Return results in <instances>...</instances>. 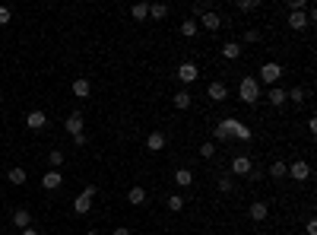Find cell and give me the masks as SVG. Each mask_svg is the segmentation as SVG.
I'll use <instances>...</instances> for the list:
<instances>
[{"instance_id": "1", "label": "cell", "mask_w": 317, "mask_h": 235, "mask_svg": "<svg viewBox=\"0 0 317 235\" xmlns=\"http://www.w3.org/2000/svg\"><path fill=\"white\" fill-rule=\"evenodd\" d=\"M238 95H241V102L254 105V102L260 99V83H257V76H244L241 86H238Z\"/></svg>"}, {"instance_id": "2", "label": "cell", "mask_w": 317, "mask_h": 235, "mask_svg": "<svg viewBox=\"0 0 317 235\" xmlns=\"http://www.w3.org/2000/svg\"><path fill=\"white\" fill-rule=\"evenodd\" d=\"M92 200H96V185H86V188H83V194L73 200V210L80 213V216H83V213H89V210H92Z\"/></svg>"}, {"instance_id": "3", "label": "cell", "mask_w": 317, "mask_h": 235, "mask_svg": "<svg viewBox=\"0 0 317 235\" xmlns=\"http://www.w3.org/2000/svg\"><path fill=\"white\" fill-rule=\"evenodd\" d=\"M235 127H238V121H235V118H222V121H219V127L212 130V143H225L228 137L235 134Z\"/></svg>"}, {"instance_id": "4", "label": "cell", "mask_w": 317, "mask_h": 235, "mask_svg": "<svg viewBox=\"0 0 317 235\" xmlns=\"http://www.w3.org/2000/svg\"><path fill=\"white\" fill-rule=\"evenodd\" d=\"M260 80L270 83V86H276V83L282 80V67L276 64V60H267V64L260 67Z\"/></svg>"}, {"instance_id": "5", "label": "cell", "mask_w": 317, "mask_h": 235, "mask_svg": "<svg viewBox=\"0 0 317 235\" xmlns=\"http://www.w3.org/2000/svg\"><path fill=\"white\" fill-rule=\"evenodd\" d=\"M197 76H200V70H197V64H194V60H184V64L178 67V80H181L184 86L197 83Z\"/></svg>"}, {"instance_id": "6", "label": "cell", "mask_w": 317, "mask_h": 235, "mask_svg": "<svg viewBox=\"0 0 317 235\" xmlns=\"http://www.w3.org/2000/svg\"><path fill=\"white\" fill-rule=\"evenodd\" d=\"M286 175H292L295 181H308V178H311V165H308L305 159H295L292 165H289V172H286Z\"/></svg>"}, {"instance_id": "7", "label": "cell", "mask_w": 317, "mask_h": 235, "mask_svg": "<svg viewBox=\"0 0 317 235\" xmlns=\"http://www.w3.org/2000/svg\"><path fill=\"white\" fill-rule=\"evenodd\" d=\"M207 95H210L212 102H225V99H228V86L222 83V80H212V83L207 86Z\"/></svg>"}, {"instance_id": "8", "label": "cell", "mask_w": 317, "mask_h": 235, "mask_svg": "<svg viewBox=\"0 0 317 235\" xmlns=\"http://www.w3.org/2000/svg\"><path fill=\"white\" fill-rule=\"evenodd\" d=\"M165 143H168V137L162 134V130H152V134L146 137V150L149 153H162V150H165Z\"/></svg>"}, {"instance_id": "9", "label": "cell", "mask_w": 317, "mask_h": 235, "mask_svg": "<svg viewBox=\"0 0 317 235\" xmlns=\"http://www.w3.org/2000/svg\"><path fill=\"white\" fill-rule=\"evenodd\" d=\"M171 105H175L178 111H187V108H191V105H194V95H191V92H187V89H178L175 95H171Z\"/></svg>"}, {"instance_id": "10", "label": "cell", "mask_w": 317, "mask_h": 235, "mask_svg": "<svg viewBox=\"0 0 317 235\" xmlns=\"http://www.w3.org/2000/svg\"><path fill=\"white\" fill-rule=\"evenodd\" d=\"M251 169H254V162L247 159V156L238 153L235 159H232V175H251Z\"/></svg>"}, {"instance_id": "11", "label": "cell", "mask_w": 317, "mask_h": 235, "mask_svg": "<svg viewBox=\"0 0 317 235\" xmlns=\"http://www.w3.org/2000/svg\"><path fill=\"white\" fill-rule=\"evenodd\" d=\"M61 185H64V175H61V172H57V169L45 172V178H41V188H45V191H57Z\"/></svg>"}, {"instance_id": "12", "label": "cell", "mask_w": 317, "mask_h": 235, "mask_svg": "<svg viewBox=\"0 0 317 235\" xmlns=\"http://www.w3.org/2000/svg\"><path fill=\"white\" fill-rule=\"evenodd\" d=\"M200 25H203L207 32H219V29H222V16L210 10V13H203V16H200Z\"/></svg>"}, {"instance_id": "13", "label": "cell", "mask_w": 317, "mask_h": 235, "mask_svg": "<svg viewBox=\"0 0 317 235\" xmlns=\"http://www.w3.org/2000/svg\"><path fill=\"white\" fill-rule=\"evenodd\" d=\"M247 216H251L254 223H263V220L270 216V207L263 204V200H257V204H251V207H247Z\"/></svg>"}, {"instance_id": "14", "label": "cell", "mask_w": 317, "mask_h": 235, "mask_svg": "<svg viewBox=\"0 0 317 235\" xmlns=\"http://www.w3.org/2000/svg\"><path fill=\"white\" fill-rule=\"evenodd\" d=\"M25 127L45 130V127H48V115H45V111H29V118H25Z\"/></svg>"}, {"instance_id": "15", "label": "cell", "mask_w": 317, "mask_h": 235, "mask_svg": "<svg viewBox=\"0 0 317 235\" xmlns=\"http://www.w3.org/2000/svg\"><path fill=\"white\" fill-rule=\"evenodd\" d=\"M64 127H67V134H70V137L83 134V115H80V111H73V115L64 121Z\"/></svg>"}, {"instance_id": "16", "label": "cell", "mask_w": 317, "mask_h": 235, "mask_svg": "<svg viewBox=\"0 0 317 235\" xmlns=\"http://www.w3.org/2000/svg\"><path fill=\"white\" fill-rule=\"evenodd\" d=\"M308 13L302 10V13H289V29H295V32H302V29H308Z\"/></svg>"}, {"instance_id": "17", "label": "cell", "mask_w": 317, "mask_h": 235, "mask_svg": "<svg viewBox=\"0 0 317 235\" xmlns=\"http://www.w3.org/2000/svg\"><path fill=\"white\" fill-rule=\"evenodd\" d=\"M13 226H16V229H29V226H32V213L19 207V210L13 213Z\"/></svg>"}, {"instance_id": "18", "label": "cell", "mask_w": 317, "mask_h": 235, "mask_svg": "<svg viewBox=\"0 0 317 235\" xmlns=\"http://www.w3.org/2000/svg\"><path fill=\"white\" fill-rule=\"evenodd\" d=\"M89 92H92V83L86 80V76H80V80H73V95H76V99H86Z\"/></svg>"}, {"instance_id": "19", "label": "cell", "mask_w": 317, "mask_h": 235, "mask_svg": "<svg viewBox=\"0 0 317 235\" xmlns=\"http://www.w3.org/2000/svg\"><path fill=\"white\" fill-rule=\"evenodd\" d=\"M222 57H225V60H238V57H241V45H238V41H225V45H222Z\"/></svg>"}, {"instance_id": "20", "label": "cell", "mask_w": 317, "mask_h": 235, "mask_svg": "<svg viewBox=\"0 0 317 235\" xmlns=\"http://www.w3.org/2000/svg\"><path fill=\"white\" fill-rule=\"evenodd\" d=\"M175 185H178V188H191V185H194V172H191V169H178V172H175Z\"/></svg>"}, {"instance_id": "21", "label": "cell", "mask_w": 317, "mask_h": 235, "mask_svg": "<svg viewBox=\"0 0 317 235\" xmlns=\"http://www.w3.org/2000/svg\"><path fill=\"white\" fill-rule=\"evenodd\" d=\"M127 200H130L133 207H143V204H146V188H130V194H127Z\"/></svg>"}, {"instance_id": "22", "label": "cell", "mask_w": 317, "mask_h": 235, "mask_svg": "<svg viewBox=\"0 0 317 235\" xmlns=\"http://www.w3.org/2000/svg\"><path fill=\"white\" fill-rule=\"evenodd\" d=\"M130 16H133L136 22H143V19L149 16V3H133V6H130Z\"/></svg>"}, {"instance_id": "23", "label": "cell", "mask_w": 317, "mask_h": 235, "mask_svg": "<svg viewBox=\"0 0 317 235\" xmlns=\"http://www.w3.org/2000/svg\"><path fill=\"white\" fill-rule=\"evenodd\" d=\"M270 102L273 105H286V89L282 86H270Z\"/></svg>"}, {"instance_id": "24", "label": "cell", "mask_w": 317, "mask_h": 235, "mask_svg": "<svg viewBox=\"0 0 317 235\" xmlns=\"http://www.w3.org/2000/svg\"><path fill=\"white\" fill-rule=\"evenodd\" d=\"M286 172H289V165L282 162V159H276L270 165V178H286Z\"/></svg>"}, {"instance_id": "25", "label": "cell", "mask_w": 317, "mask_h": 235, "mask_svg": "<svg viewBox=\"0 0 317 235\" xmlns=\"http://www.w3.org/2000/svg\"><path fill=\"white\" fill-rule=\"evenodd\" d=\"M149 16H152V19H165V16H168V3H149Z\"/></svg>"}, {"instance_id": "26", "label": "cell", "mask_w": 317, "mask_h": 235, "mask_svg": "<svg viewBox=\"0 0 317 235\" xmlns=\"http://www.w3.org/2000/svg\"><path fill=\"white\" fill-rule=\"evenodd\" d=\"M197 29H200V25H197V19H184V22H181V35H184V38H194Z\"/></svg>"}, {"instance_id": "27", "label": "cell", "mask_w": 317, "mask_h": 235, "mask_svg": "<svg viewBox=\"0 0 317 235\" xmlns=\"http://www.w3.org/2000/svg\"><path fill=\"white\" fill-rule=\"evenodd\" d=\"M6 178H10V185H25V169H10Z\"/></svg>"}, {"instance_id": "28", "label": "cell", "mask_w": 317, "mask_h": 235, "mask_svg": "<svg viewBox=\"0 0 317 235\" xmlns=\"http://www.w3.org/2000/svg\"><path fill=\"white\" fill-rule=\"evenodd\" d=\"M191 13L197 16V19H200L203 13H210V3H207V0H197V3H191ZM194 16H191V19H194Z\"/></svg>"}, {"instance_id": "29", "label": "cell", "mask_w": 317, "mask_h": 235, "mask_svg": "<svg viewBox=\"0 0 317 235\" xmlns=\"http://www.w3.org/2000/svg\"><path fill=\"white\" fill-rule=\"evenodd\" d=\"M168 210H171V213H181V210H184V197L171 194V197H168Z\"/></svg>"}, {"instance_id": "30", "label": "cell", "mask_w": 317, "mask_h": 235, "mask_svg": "<svg viewBox=\"0 0 317 235\" xmlns=\"http://www.w3.org/2000/svg\"><path fill=\"white\" fill-rule=\"evenodd\" d=\"M232 137H238V140H244V143H247V140H251V127H244L241 121H238V127H235V134H232Z\"/></svg>"}, {"instance_id": "31", "label": "cell", "mask_w": 317, "mask_h": 235, "mask_svg": "<svg viewBox=\"0 0 317 235\" xmlns=\"http://www.w3.org/2000/svg\"><path fill=\"white\" fill-rule=\"evenodd\" d=\"M48 162L54 165V169H61V165H64V153H61V150H51V153H48Z\"/></svg>"}, {"instance_id": "32", "label": "cell", "mask_w": 317, "mask_h": 235, "mask_svg": "<svg viewBox=\"0 0 317 235\" xmlns=\"http://www.w3.org/2000/svg\"><path fill=\"white\" fill-rule=\"evenodd\" d=\"M238 10H241V13H251V10H257V6H260V3H257V0H238Z\"/></svg>"}, {"instance_id": "33", "label": "cell", "mask_w": 317, "mask_h": 235, "mask_svg": "<svg viewBox=\"0 0 317 235\" xmlns=\"http://www.w3.org/2000/svg\"><path fill=\"white\" fill-rule=\"evenodd\" d=\"M200 156H203V159H212V156H216V143H212V140L203 143V146H200Z\"/></svg>"}, {"instance_id": "34", "label": "cell", "mask_w": 317, "mask_h": 235, "mask_svg": "<svg viewBox=\"0 0 317 235\" xmlns=\"http://www.w3.org/2000/svg\"><path fill=\"white\" fill-rule=\"evenodd\" d=\"M308 10V0H289V13H302Z\"/></svg>"}, {"instance_id": "35", "label": "cell", "mask_w": 317, "mask_h": 235, "mask_svg": "<svg viewBox=\"0 0 317 235\" xmlns=\"http://www.w3.org/2000/svg\"><path fill=\"white\" fill-rule=\"evenodd\" d=\"M254 41H260V32H257V29H247V32H244V45H254Z\"/></svg>"}, {"instance_id": "36", "label": "cell", "mask_w": 317, "mask_h": 235, "mask_svg": "<svg viewBox=\"0 0 317 235\" xmlns=\"http://www.w3.org/2000/svg\"><path fill=\"white\" fill-rule=\"evenodd\" d=\"M219 191H222V194H228V191H235V181H232V178H219Z\"/></svg>"}, {"instance_id": "37", "label": "cell", "mask_w": 317, "mask_h": 235, "mask_svg": "<svg viewBox=\"0 0 317 235\" xmlns=\"http://www.w3.org/2000/svg\"><path fill=\"white\" fill-rule=\"evenodd\" d=\"M286 99H292V102H305V89H298V86H295L292 92H286Z\"/></svg>"}, {"instance_id": "38", "label": "cell", "mask_w": 317, "mask_h": 235, "mask_svg": "<svg viewBox=\"0 0 317 235\" xmlns=\"http://www.w3.org/2000/svg\"><path fill=\"white\" fill-rule=\"evenodd\" d=\"M10 6H0V25H6V22H10Z\"/></svg>"}, {"instance_id": "39", "label": "cell", "mask_w": 317, "mask_h": 235, "mask_svg": "<svg viewBox=\"0 0 317 235\" xmlns=\"http://www.w3.org/2000/svg\"><path fill=\"white\" fill-rule=\"evenodd\" d=\"M305 232H308V235H317V220H308V226H305Z\"/></svg>"}, {"instance_id": "40", "label": "cell", "mask_w": 317, "mask_h": 235, "mask_svg": "<svg viewBox=\"0 0 317 235\" xmlns=\"http://www.w3.org/2000/svg\"><path fill=\"white\" fill-rule=\"evenodd\" d=\"M111 235H130V229H124V226H117V229L111 232Z\"/></svg>"}, {"instance_id": "41", "label": "cell", "mask_w": 317, "mask_h": 235, "mask_svg": "<svg viewBox=\"0 0 317 235\" xmlns=\"http://www.w3.org/2000/svg\"><path fill=\"white\" fill-rule=\"evenodd\" d=\"M19 235H41V232H38V229H32V226H29V229H22Z\"/></svg>"}, {"instance_id": "42", "label": "cell", "mask_w": 317, "mask_h": 235, "mask_svg": "<svg viewBox=\"0 0 317 235\" xmlns=\"http://www.w3.org/2000/svg\"><path fill=\"white\" fill-rule=\"evenodd\" d=\"M86 235H99V229H89V232H86Z\"/></svg>"}, {"instance_id": "43", "label": "cell", "mask_w": 317, "mask_h": 235, "mask_svg": "<svg viewBox=\"0 0 317 235\" xmlns=\"http://www.w3.org/2000/svg\"><path fill=\"white\" fill-rule=\"evenodd\" d=\"M10 235H16V232H10Z\"/></svg>"}]
</instances>
